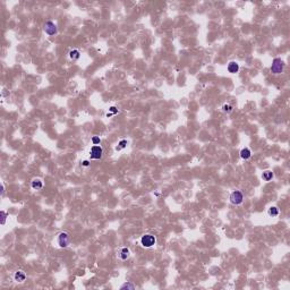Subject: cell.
Listing matches in <instances>:
<instances>
[{
  "label": "cell",
  "instance_id": "1",
  "mask_svg": "<svg viewBox=\"0 0 290 290\" xmlns=\"http://www.w3.org/2000/svg\"><path fill=\"white\" fill-rule=\"evenodd\" d=\"M283 68H285V62H283V60L281 58L273 59L271 65V72L273 74H275V75L281 74V72H283Z\"/></svg>",
  "mask_w": 290,
  "mask_h": 290
},
{
  "label": "cell",
  "instance_id": "2",
  "mask_svg": "<svg viewBox=\"0 0 290 290\" xmlns=\"http://www.w3.org/2000/svg\"><path fill=\"white\" fill-rule=\"evenodd\" d=\"M157 244V238L153 235H144L141 238V245L145 248H151Z\"/></svg>",
  "mask_w": 290,
  "mask_h": 290
},
{
  "label": "cell",
  "instance_id": "3",
  "mask_svg": "<svg viewBox=\"0 0 290 290\" xmlns=\"http://www.w3.org/2000/svg\"><path fill=\"white\" fill-rule=\"evenodd\" d=\"M69 243H70V237H69L68 232L62 231V232L59 234V236H58V245L60 247L65 248V247H67L69 245Z\"/></svg>",
  "mask_w": 290,
  "mask_h": 290
},
{
  "label": "cell",
  "instance_id": "4",
  "mask_svg": "<svg viewBox=\"0 0 290 290\" xmlns=\"http://www.w3.org/2000/svg\"><path fill=\"white\" fill-rule=\"evenodd\" d=\"M102 154H103V148L100 146V145H93L92 148H91L90 155L92 160H99L102 158Z\"/></svg>",
  "mask_w": 290,
  "mask_h": 290
},
{
  "label": "cell",
  "instance_id": "5",
  "mask_svg": "<svg viewBox=\"0 0 290 290\" xmlns=\"http://www.w3.org/2000/svg\"><path fill=\"white\" fill-rule=\"evenodd\" d=\"M243 201H244V195H243V193L240 190H235V192H232L230 194V202L232 204L239 205V204L243 203Z\"/></svg>",
  "mask_w": 290,
  "mask_h": 290
},
{
  "label": "cell",
  "instance_id": "6",
  "mask_svg": "<svg viewBox=\"0 0 290 290\" xmlns=\"http://www.w3.org/2000/svg\"><path fill=\"white\" fill-rule=\"evenodd\" d=\"M44 32L50 36L57 34V32H58L57 25L54 24V22H50V20H49V22H47V23L44 24Z\"/></svg>",
  "mask_w": 290,
  "mask_h": 290
},
{
  "label": "cell",
  "instance_id": "7",
  "mask_svg": "<svg viewBox=\"0 0 290 290\" xmlns=\"http://www.w3.org/2000/svg\"><path fill=\"white\" fill-rule=\"evenodd\" d=\"M118 257H119L120 260H123V261L127 260V258L129 257V249H128L127 247L121 248V249L119 251V253H118Z\"/></svg>",
  "mask_w": 290,
  "mask_h": 290
},
{
  "label": "cell",
  "instance_id": "8",
  "mask_svg": "<svg viewBox=\"0 0 290 290\" xmlns=\"http://www.w3.org/2000/svg\"><path fill=\"white\" fill-rule=\"evenodd\" d=\"M251 157H252V152H251V150H249V148L245 147V148H243V150L240 151V158H241V159H244V160H248Z\"/></svg>",
  "mask_w": 290,
  "mask_h": 290
},
{
  "label": "cell",
  "instance_id": "9",
  "mask_svg": "<svg viewBox=\"0 0 290 290\" xmlns=\"http://www.w3.org/2000/svg\"><path fill=\"white\" fill-rule=\"evenodd\" d=\"M14 279H15V281H17V282H23V281H25L26 275H25V273L23 271H17V272H15V274H14Z\"/></svg>",
  "mask_w": 290,
  "mask_h": 290
},
{
  "label": "cell",
  "instance_id": "10",
  "mask_svg": "<svg viewBox=\"0 0 290 290\" xmlns=\"http://www.w3.org/2000/svg\"><path fill=\"white\" fill-rule=\"evenodd\" d=\"M239 70V65L235 62V61H231V62H229V65H228V72H231V74H235Z\"/></svg>",
  "mask_w": 290,
  "mask_h": 290
},
{
  "label": "cell",
  "instance_id": "11",
  "mask_svg": "<svg viewBox=\"0 0 290 290\" xmlns=\"http://www.w3.org/2000/svg\"><path fill=\"white\" fill-rule=\"evenodd\" d=\"M68 56H69V58H70L72 60H77V59H79L81 54H79V51H78V50L74 49V50H70V51H69Z\"/></svg>",
  "mask_w": 290,
  "mask_h": 290
},
{
  "label": "cell",
  "instance_id": "12",
  "mask_svg": "<svg viewBox=\"0 0 290 290\" xmlns=\"http://www.w3.org/2000/svg\"><path fill=\"white\" fill-rule=\"evenodd\" d=\"M42 187H43V182L40 180V179H34V180L32 181V188H33V189L39 190V189H41Z\"/></svg>",
  "mask_w": 290,
  "mask_h": 290
},
{
  "label": "cell",
  "instance_id": "13",
  "mask_svg": "<svg viewBox=\"0 0 290 290\" xmlns=\"http://www.w3.org/2000/svg\"><path fill=\"white\" fill-rule=\"evenodd\" d=\"M268 213H269V215H271V217H278V215H279V209H278L276 206H271V207L269 209Z\"/></svg>",
  "mask_w": 290,
  "mask_h": 290
},
{
  "label": "cell",
  "instance_id": "14",
  "mask_svg": "<svg viewBox=\"0 0 290 290\" xmlns=\"http://www.w3.org/2000/svg\"><path fill=\"white\" fill-rule=\"evenodd\" d=\"M262 178H263V180L265 181H270L273 178V172L272 171H265V172H263V175H262Z\"/></svg>",
  "mask_w": 290,
  "mask_h": 290
},
{
  "label": "cell",
  "instance_id": "15",
  "mask_svg": "<svg viewBox=\"0 0 290 290\" xmlns=\"http://www.w3.org/2000/svg\"><path fill=\"white\" fill-rule=\"evenodd\" d=\"M232 110H234V108H232L231 104H223V106H222V111H223V112L230 113Z\"/></svg>",
  "mask_w": 290,
  "mask_h": 290
},
{
  "label": "cell",
  "instance_id": "16",
  "mask_svg": "<svg viewBox=\"0 0 290 290\" xmlns=\"http://www.w3.org/2000/svg\"><path fill=\"white\" fill-rule=\"evenodd\" d=\"M126 145H127V141L126 140H123V141H120V142H119V144H118V146L116 147V150H117V151H119V150H121V148L126 147Z\"/></svg>",
  "mask_w": 290,
  "mask_h": 290
},
{
  "label": "cell",
  "instance_id": "17",
  "mask_svg": "<svg viewBox=\"0 0 290 290\" xmlns=\"http://www.w3.org/2000/svg\"><path fill=\"white\" fill-rule=\"evenodd\" d=\"M134 288H135V286H134L133 283H129V282L124 283V285L120 287V289H134Z\"/></svg>",
  "mask_w": 290,
  "mask_h": 290
},
{
  "label": "cell",
  "instance_id": "18",
  "mask_svg": "<svg viewBox=\"0 0 290 290\" xmlns=\"http://www.w3.org/2000/svg\"><path fill=\"white\" fill-rule=\"evenodd\" d=\"M92 143L94 145H99L101 143V140H100V137H98V136H93L92 137Z\"/></svg>",
  "mask_w": 290,
  "mask_h": 290
},
{
  "label": "cell",
  "instance_id": "19",
  "mask_svg": "<svg viewBox=\"0 0 290 290\" xmlns=\"http://www.w3.org/2000/svg\"><path fill=\"white\" fill-rule=\"evenodd\" d=\"M1 217H2L1 224H5V223H6V219H7V213H6L5 211H1Z\"/></svg>",
  "mask_w": 290,
  "mask_h": 290
},
{
  "label": "cell",
  "instance_id": "20",
  "mask_svg": "<svg viewBox=\"0 0 290 290\" xmlns=\"http://www.w3.org/2000/svg\"><path fill=\"white\" fill-rule=\"evenodd\" d=\"M109 110H110V112H111V113H108V115H107L108 117H109V116H111L112 113H118V110H117V108H116V107H111V108L109 109Z\"/></svg>",
  "mask_w": 290,
  "mask_h": 290
},
{
  "label": "cell",
  "instance_id": "21",
  "mask_svg": "<svg viewBox=\"0 0 290 290\" xmlns=\"http://www.w3.org/2000/svg\"><path fill=\"white\" fill-rule=\"evenodd\" d=\"M82 165H84V167H89V165H90V162H89L87 160H85V161H83V162H82Z\"/></svg>",
  "mask_w": 290,
  "mask_h": 290
}]
</instances>
